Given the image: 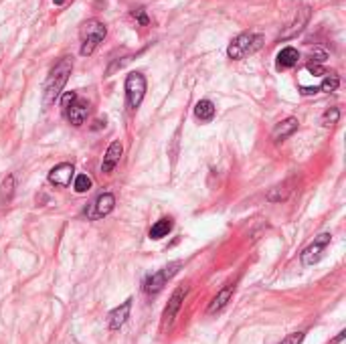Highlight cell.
<instances>
[{"instance_id":"obj_4","label":"cell","mask_w":346,"mask_h":344,"mask_svg":"<svg viewBox=\"0 0 346 344\" xmlns=\"http://www.w3.org/2000/svg\"><path fill=\"white\" fill-rule=\"evenodd\" d=\"M126 95H128V106L132 109L140 107L144 95H146V77L142 73H130L126 77Z\"/></svg>"},{"instance_id":"obj_15","label":"cell","mask_w":346,"mask_h":344,"mask_svg":"<svg viewBox=\"0 0 346 344\" xmlns=\"http://www.w3.org/2000/svg\"><path fill=\"white\" fill-rule=\"evenodd\" d=\"M293 185H295V183L290 178V180H286V183L273 186V188L267 192V201H271V203H282V201H286L288 196L293 192Z\"/></svg>"},{"instance_id":"obj_10","label":"cell","mask_w":346,"mask_h":344,"mask_svg":"<svg viewBox=\"0 0 346 344\" xmlns=\"http://www.w3.org/2000/svg\"><path fill=\"white\" fill-rule=\"evenodd\" d=\"M130 310H132V298H128L126 302H122L118 308H113L111 312L107 314V326L111 330H118L126 324L128 316H130Z\"/></svg>"},{"instance_id":"obj_11","label":"cell","mask_w":346,"mask_h":344,"mask_svg":"<svg viewBox=\"0 0 346 344\" xmlns=\"http://www.w3.org/2000/svg\"><path fill=\"white\" fill-rule=\"evenodd\" d=\"M67 113V118H69V122L75 126V128H79V126H83L85 124V120H87V113H89V104L85 102V100H77L73 102V106L65 111Z\"/></svg>"},{"instance_id":"obj_8","label":"cell","mask_w":346,"mask_h":344,"mask_svg":"<svg viewBox=\"0 0 346 344\" xmlns=\"http://www.w3.org/2000/svg\"><path fill=\"white\" fill-rule=\"evenodd\" d=\"M91 207H93V209H91V211H85V215H87L89 219H102V217L109 215V212L113 211V207H115V196H113L111 192H104V194L97 196L95 203H93Z\"/></svg>"},{"instance_id":"obj_6","label":"cell","mask_w":346,"mask_h":344,"mask_svg":"<svg viewBox=\"0 0 346 344\" xmlns=\"http://www.w3.org/2000/svg\"><path fill=\"white\" fill-rule=\"evenodd\" d=\"M186 291H188V290L183 288V286L174 290V293L170 296L166 308H164V312H162V330H166V328H170V326H172V322H174V318H176V314H178L180 306H183V302H185Z\"/></svg>"},{"instance_id":"obj_26","label":"cell","mask_w":346,"mask_h":344,"mask_svg":"<svg viewBox=\"0 0 346 344\" xmlns=\"http://www.w3.org/2000/svg\"><path fill=\"white\" fill-rule=\"evenodd\" d=\"M132 14H134V19L142 25V26H146L148 25V16H146V12L142 10V8H138V10H134V12H132Z\"/></svg>"},{"instance_id":"obj_1","label":"cell","mask_w":346,"mask_h":344,"mask_svg":"<svg viewBox=\"0 0 346 344\" xmlns=\"http://www.w3.org/2000/svg\"><path fill=\"white\" fill-rule=\"evenodd\" d=\"M71 69H73V63L71 59H61L55 67L51 69V73H49L47 81H45V89H43V107H51L57 100L59 95L65 87V83H67V79L71 75Z\"/></svg>"},{"instance_id":"obj_14","label":"cell","mask_w":346,"mask_h":344,"mask_svg":"<svg viewBox=\"0 0 346 344\" xmlns=\"http://www.w3.org/2000/svg\"><path fill=\"white\" fill-rule=\"evenodd\" d=\"M298 61H300V53L293 47H286L277 53V69H290L293 65H298Z\"/></svg>"},{"instance_id":"obj_23","label":"cell","mask_w":346,"mask_h":344,"mask_svg":"<svg viewBox=\"0 0 346 344\" xmlns=\"http://www.w3.org/2000/svg\"><path fill=\"white\" fill-rule=\"evenodd\" d=\"M338 120H340V109H338V107L326 109L324 116H322V124H324V126H334Z\"/></svg>"},{"instance_id":"obj_2","label":"cell","mask_w":346,"mask_h":344,"mask_svg":"<svg viewBox=\"0 0 346 344\" xmlns=\"http://www.w3.org/2000/svg\"><path fill=\"white\" fill-rule=\"evenodd\" d=\"M107 35V28L104 23H100L97 19H89L87 23H83L81 26V55L89 57L97 45H100Z\"/></svg>"},{"instance_id":"obj_22","label":"cell","mask_w":346,"mask_h":344,"mask_svg":"<svg viewBox=\"0 0 346 344\" xmlns=\"http://www.w3.org/2000/svg\"><path fill=\"white\" fill-rule=\"evenodd\" d=\"M73 188H75V192H79V194L87 192V190L91 188V178H89L87 174H77V176H75V185H73Z\"/></svg>"},{"instance_id":"obj_7","label":"cell","mask_w":346,"mask_h":344,"mask_svg":"<svg viewBox=\"0 0 346 344\" xmlns=\"http://www.w3.org/2000/svg\"><path fill=\"white\" fill-rule=\"evenodd\" d=\"M328 245H330V233L318 235V237L314 239V243L308 245V247L302 251V264H304V265H314V264H318L320 257H322V253H324V249L328 247Z\"/></svg>"},{"instance_id":"obj_13","label":"cell","mask_w":346,"mask_h":344,"mask_svg":"<svg viewBox=\"0 0 346 344\" xmlns=\"http://www.w3.org/2000/svg\"><path fill=\"white\" fill-rule=\"evenodd\" d=\"M298 126H300L298 118H288V120L279 122V124L273 128L271 138H273L275 142H279V140H286L288 136H292V134L295 132V130H298Z\"/></svg>"},{"instance_id":"obj_28","label":"cell","mask_w":346,"mask_h":344,"mask_svg":"<svg viewBox=\"0 0 346 344\" xmlns=\"http://www.w3.org/2000/svg\"><path fill=\"white\" fill-rule=\"evenodd\" d=\"M344 336H346V332H344V330H342V332H340V334H338V336H336V338H334V340H332V344H338V342H340V340H342V338H344Z\"/></svg>"},{"instance_id":"obj_18","label":"cell","mask_w":346,"mask_h":344,"mask_svg":"<svg viewBox=\"0 0 346 344\" xmlns=\"http://www.w3.org/2000/svg\"><path fill=\"white\" fill-rule=\"evenodd\" d=\"M194 118L201 122H211L215 118V104L211 100H201L199 104L194 106Z\"/></svg>"},{"instance_id":"obj_20","label":"cell","mask_w":346,"mask_h":344,"mask_svg":"<svg viewBox=\"0 0 346 344\" xmlns=\"http://www.w3.org/2000/svg\"><path fill=\"white\" fill-rule=\"evenodd\" d=\"M12 194H14V176L8 174L0 185V205H8L12 201Z\"/></svg>"},{"instance_id":"obj_12","label":"cell","mask_w":346,"mask_h":344,"mask_svg":"<svg viewBox=\"0 0 346 344\" xmlns=\"http://www.w3.org/2000/svg\"><path fill=\"white\" fill-rule=\"evenodd\" d=\"M122 152H124V146L120 142H111L107 152H106V156H104V162H102V172L109 174L115 166H118V162L122 158Z\"/></svg>"},{"instance_id":"obj_3","label":"cell","mask_w":346,"mask_h":344,"mask_svg":"<svg viewBox=\"0 0 346 344\" xmlns=\"http://www.w3.org/2000/svg\"><path fill=\"white\" fill-rule=\"evenodd\" d=\"M261 45H263V37L261 35H255V32H241L239 37H235L233 41L229 43L227 55H229V59L239 61V59H243L247 55L255 53L257 49H261Z\"/></svg>"},{"instance_id":"obj_5","label":"cell","mask_w":346,"mask_h":344,"mask_svg":"<svg viewBox=\"0 0 346 344\" xmlns=\"http://www.w3.org/2000/svg\"><path fill=\"white\" fill-rule=\"evenodd\" d=\"M180 265H183L180 261H172V264H168L166 267H162V269H158L156 273L148 275L146 282H144V291H146V293H158L164 286H166V282L170 280V277L178 271Z\"/></svg>"},{"instance_id":"obj_24","label":"cell","mask_w":346,"mask_h":344,"mask_svg":"<svg viewBox=\"0 0 346 344\" xmlns=\"http://www.w3.org/2000/svg\"><path fill=\"white\" fill-rule=\"evenodd\" d=\"M304 338H306V332H292V334H288L279 344H302Z\"/></svg>"},{"instance_id":"obj_29","label":"cell","mask_w":346,"mask_h":344,"mask_svg":"<svg viewBox=\"0 0 346 344\" xmlns=\"http://www.w3.org/2000/svg\"><path fill=\"white\" fill-rule=\"evenodd\" d=\"M102 126H106V122H102V120H97V122H95V126H93V130H100Z\"/></svg>"},{"instance_id":"obj_17","label":"cell","mask_w":346,"mask_h":344,"mask_svg":"<svg viewBox=\"0 0 346 344\" xmlns=\"http://www.w3.org/2000/svg\"><path fill=\"white\" fill-rule=\"evenodd\" d=\"M231 296H233V286L231 284H227L215 298H213V302H211V306H209V310L207 312L209 314H215V312H219V310H223L225 306H227V302L231 300Z\"/></svg>"},{"instance_id":"obj_16","label":"cell","mask_w":346,"mask_h":344,"mask_svg":"<svg viewBox=\"0 0 346 344\" xmlns=\"http://www.w3.org/2000/svg\"><path fill=\"white\" fill-rule=\"evenodd\" d=\"M308 19H310V6H302V8L298 10V14H295V21L292 23V26L282 35V39H290V37H293V35H298V32L304 28V25L308 23Z\"/></svg>"},{"instance_id":"obj_30","label":"cell","mask_w":346,"mask_h":344,"mask_svg":"<svg viewBox=\"0 0 346 344\" xmlns=\"http://www.w3.org/2000/svg\"><path fill=\"white\" fill-rule=\"evenodd\" d=\"M53 2H55V4H57V6H61V4H63V2H65V0H53Z\"/></svg>"},{"instance_id":"obj_27","label":"cell","mask_w":346,"mask_h":344,"mask_svg":"<svg viewBox=\"0 0 346 344\" xmlns=\"http://www.w3.org/2000/svg\"><path fill=\"white\" fill-rule=\"evenodd\" d=\"M308 71H310L312 75H326L320 65H314V63H310V65H308Z\"/></svg>"},{"instance_id":"obj_21","label":"cell","mask_w":346,"mask_h":344,"mask_svg":"<svg viewBox=\"0 0 346 344\" xmlns=\"http://www.w3.org/2000/svg\"><path fill=\"white\" fill-rule=\"evenodd\" d=\"M338 85H340L338 75H334V73H326V77H324L322 83L318 85V89H320V91H326V93H332V91L338 89Z\"/></svg>"},{"instance_id":"obj_25","label":"cell","mask_w":346,"mask_h":344,"mask_svg":"<svg viewBox=\"0 0 346 344\" xmlns=\"http://www.w3.org/2000/svg\"><path fill=\"white\" fill-rule=\"evenodd\" d=\"M75 100H77V93H75V91H67V93L63 95V100H61V104H63V109L67 111V109L73 106V102H75Z\"/></svg>"},{"instance_id":"obj_9","label":"cell","mask_w":346,"mask_h":344,"mask_svg":"<svg viewBox=\"0 0 346 344\" xmlns=\"http://www.w3.org/2000/svg\"><path fill=\"white\" fill-rule=\"evenodd\" d=\"M73 172H75L73 164H69V162H61V164H57L51 172H49V183L55 185V186H69Z\"/></svg>"},{"instance_id":"obj_19","label":"cell","mask_w":346,"mask_h":344,"mask_svg":"<svg viewBox=\"0 0 346 344\" xmlns=\"http://www.w3.org/2000/svg\"><path fill=\"white\" fill-rule=\"evenodd\" d=\"M170 229H172V221H170V219H160V221H156V223L152 225V229H150V239L158 241V239H162V237H166V235L170 233Z\"/></svg>"}]
</instances>
